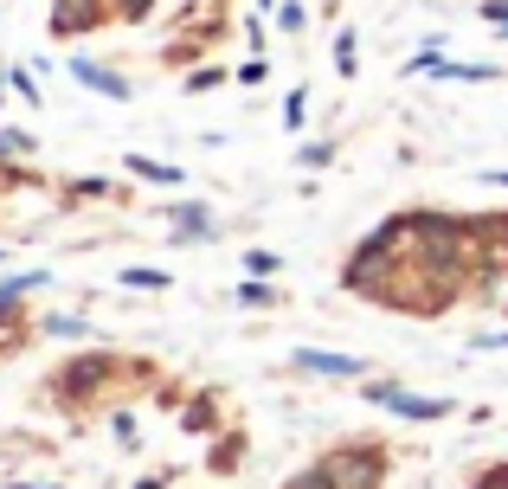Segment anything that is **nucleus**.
I'll use <instances>...</instances> for the list:
<instances>
[{"label": "nucleus", "instance_id": "9b49d317", "mask_svg": "<svg viewBox=\"0 0 508 489\" xmlns=\"http://www.w3.org/2000/svg\"><path fill=\"white\" fill-rule=\"evenodd\" d=\"M470 489H508V464H483Z\"/></svg>", "mask_w": 508, "mask_h": 489}, {"label": "nucleus", "instance_id": "39448f33", "mask_svg": "<svg viewBox=\"0 0 508 489\" xmlns=\"http://www.w3.org/2000/svg\"><path fill=\"white\" fill-rule=\"evenodd\" d=\"M45 277L33 270V277H13V284H0V355H26V341H33V316H26V290H39Z\"/></svg>", "mask_w": 508, "mask_h": 489}, {"label": "nucleus", "instance_id": "7ed1b4c3", "mask_svg": "<svg viewBox=\"0 0 508 489\" xmlns=\"http://www.w3.org/2000/svg\"><path fill=\"white\" fill-rule=\"evenodd\" d=\"M155 0H52V39H84L103 26H142Z\"/></svg>", "mask_w": 508, "mask_h": 489}, {"label": "nucleus", "instance_id": "f8f14e48", "mask_svg": "<svg viewBox=\"0 0 508 489\" xmlns=\"http://www.w3.org/2000/svg\"><path fill=\"white\" fill-rule=\"evenodd\" d=\"M123 284H136V290H168L162 270H123Z\"/></svg>", "mask_w": 508, "mask_h": 489}, {"label": "nucleus", "instance_id": "f03ea898", "mask_svg": "<svg viewBox=\"0 0 508 489\" xmlns=\"http://www.w3.org/2000/svg\"><path fill=\"white\" fill-rule=\"evenodd\" d=\"M45 380H52V387L39 399L65 405V413H97V405H110V399L129 393V380H155V367L129 361V355H77V361H65L59 373H45Z\"/></svg>", "mask_w": 508, "mask_h": 489}, {"label": "nucleus", "instance_id": "f257e3e1", "mask_svg": "<svg viewBox=\"0 0 508 489\" xmlns=\"http://www.w3.org/2000/svg\"><path fill=\"white\" fill-rule=\"evenodd\" d=\"M508 277V212L406 206L380 220L341 264V290L373 309L438 322Z\"/></svg>", "mask_w": 508, "mask_h": 489}, {"label": "nucleus", "instance_id": "9d476101", "mask_svg": "<svg viewBox=\"0 0 508 489\" xmlns=\"http://www.w3.org/2000/svg\"><path fill=\"white\" fill-rule=\"evenodd\" d=\"M245 270L251 277H271V270H283V258L277 252H245Z\"/></svg>", "mask_w": 508, "mask_h": 489}, {"label": "nucleus", "instance_id": "2eb2a0df", "mask_svg": "<svg viewBox=\"0 0 508 489\" xmlns=\"http://www.w3.org/2000/svg\"><path fill=\"white\" fill-rule=\"evenodd\" d=\"M303 103H309L303 91H290V103H283V123H290V129H303Z\"/></svg>", "mask_w": 508, "mask_h": 489}, {"label": "nucleus", "instance_id": "ddd939ff", "mask_svg": "<svg viewBox=\"0 0 508 489\" xmlns=\"http://www.w3.org/2000/svg\"><path fill=\"white\" fill-rule=\"evenodd\" d=\"M335 65H341V77H354V33L335 39Z\"/></svg>", "mask_w": 508, "mask_h": 489}, {"label": "nucleus", "instance_id": "423d86ee", "mask_svg": "<svg viewBox=\"0 0 508 489\" xmlns=\"http://www.w3.org/2000/svg\"><path fill=\"white\" fill-rule=\"evenodd\" d=\"M367 399L386 405V413H399V419H450L457 413L450 399H418V393H399V387H367Z\"/></svg>", "mask_w": 508, "mask_h": 489}, {"label": "nucleus", "instance_id": "f3484780", "mask_svg": "<svg viewBox=\"0 0 508 489\" xmlns=\"http://www.w3.org/2000/svg\"><path fill=\"white\" fill-rule=\"evenodd\" d=\"M489 180H496V187H508V168H496V174H489Z\"/></svg>", "mask_w": 508, "mask_h": 489}, {"label": "nucleus", "instance_id": "4468645a", "mask_svg": "<svg viewBox=\"0 0 508 489\" xmlns=\"http://www.w3.org/2000/svg\"><path fill=\"white\" fill-rule=\"evenodd\" d=\"M483 20L496 26V33H508V0H483Z\"/></svg>", "mask_w": 508, "mask_h": 489}, {"label": "nucleus", "instance_id": "6e6552de", "mask_svg": "<svg viewBox=\"0 0 508 489\" xmlns=\"http://www.w3.org/2000/svg\"><path fill=\"white\" fill-rule=\"evenodd\" d=\"M71 71H77V84H91V91H110V97H129V84H123V77H116V71H103V65H91V59H77Z\"/></svg>", "mask_w": 508, "mask_h": 489}, {"label": "nucleus", "instance_id": "20e7f679", "mask_svg": "<svg viewBox=\"0 0 508 489\" xmlns=\"http://www.w3.org/2000/svg\"><path fill=\"white\" fill-rule=\"evenodd\" d=\"M226 13H232V0H187V7H180V33L168 39L162 59L187 65V59H200V52H212L226 39Z\"/></svg>", "mask_w": 508, "mask_h": 489}, {"label": "nucleus", "instance_id": "1a4fd4ad", "mask_svg": "<svg viewBox=\"0 0 508 489\" xmlns=\"http://www.w3.org/2000/svg\"><path fill=\"white\" fill-rule=\"evenodd\" d=\"M129 174L162 180V187H174V180H180V168H168V161H148V155H129Z\"/></svg>", "mask_w": 508, "mask_h": 489}, {"label": "nucleus", "instance_id": "dca6fc26", "mask_svg": "<svg viewBox=\"0 0 508 489\" xmlns=\"http://www.w3.org/2000/svg\"><path fill=\"white\" fill-rule=\"evenodd\" d=\"M162 483H168V470H162V477H142V483H136V489H162Z\"/></svg>", "mask_w": 508, "mask_h": 489}, {"label": "nucleus", "instance_id": "0eeeda50", "mask_svg": "<svg viewBox=\"0 0 508 489\" xmlns=\"http://www.w3.org/2000/svg\"><path fill=\"white\" fill-rule=\"evenodd\" d=\"M290 361H297L303 373H335V380H354V373L367 367V361H354V355H329V348H297Z\"/></svg>", "mask_w": 508, "mask_h": 489}]
</instances>
